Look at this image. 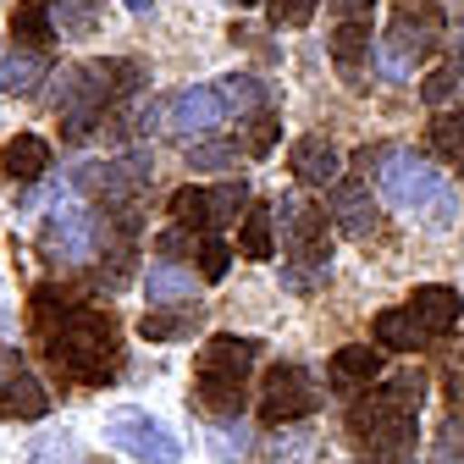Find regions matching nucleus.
Listing matches in <instances>:
<instances>
[{"label":"nucleus","instance_id":"20","mask_svg":"<svg viewBox=\"0 0 464 464\" xmlns=\"http://www.w3.org/2000/svg\"><path fill=\"white\" fill-rule=\"evenodd\" d=\"M44 410H50V392H44V382L39 376H17L6 392H0V415H12V420H44Z\"/></svg>","mask_w":464,"mask_h":464},{"label":"nucleus","instance_id":"39","mask_svg":"<svg viewBox=\"0 0 464 464\" xmlns=\"http://www.w3.org/2000/svg\"><path fill=\"white\" fill-rule=\"evenodd\" d=\"M17 376H23V354H17V348H6V343H0V392H6Z\"/></svg>","mask_w":464,"mask_h":464},{"label":"nucleus","instance_id":"35","mask_svg":"<svg viewBox=\"0 0 464 464\" xmlns=\"http://www.w3.org/2000/svg\"><path fill=\"white\" fill-rule=\"evenodd\" d=\"M431 464H464V420L453 415L448 426H442V437H437V453H431Z\"/></svg>","mask_w":464,"mask_h":464},{"label":"nucleus","instance_id":"26","mask_svg":"<svg viewBox=\"0 0 464 464\" xmlns=\"http://www.w3.org/2000/svg\"><path fill=\"white\" fill-rule=\"evenodd\" d=\"M166 210H171V221H178L183 232H210V227H216V221H210V188H194V183L171 194Z\"/></svg>","mask_w":464,"mask_h":464},{"label":"nucleus","instance_id":"7","mask_svg":"<svg viewBox=\"0 0 464 464\" xmlns=\"http://www.w3.org/2000/svg\"><path fill=\"white\" fill-rule=\"evenodd\" d=\"M376 183H382V199L387 205H398V210H431V199L442 194V178L431 171V160L426 155H415V150H392L387 160H382V171H376Z\"/></svg>","mask_w":464,"mask_h":464},{"label":"nucleus","instance_id":"13","mask_svg":"<svg viewBox=\"0 0 464 464\" xmlns=\"http://www.w3.org/2000/svg\"><path fill=\"white\" fill-rule=\"evenodd\" d=\"M287 166H294V178L310 183V188H326V183L343 178V155H337V144H326V139H315V133L287 150Z\"/></svg>","mask_w":464,"mask_h":464},{"label":"nucleus","instance_id":"22","mask_svg":"<svg viewBox=\"0 0 464 464\" xmlns=\"http://www.w3.org/2000/svg\"><path fill=\"white\" fill-rule=\"evenodd\" d=\"M216 94H221V105H227V116H266V83L260 78H249V72H232V78H221L216 83Z\"/></svg>","mask_w":464,"mask_h":464},{"label":"nucleus","instance_id":"18","mask_svg":"<svg viewBox=\"0 0 464 464\" xmlns=\"http://www.w3.org/2000/svg\"><path fill=\"white\" fill-rule=\"evenodd\" d=\"M44 78H50L44 50H12V55H0V89H6V94H34Z\"/></svg>","mask_w":464,"mask_h":464},{"label":"nucleus","instance_id":"44","mask_svg":"<svg viewBox=\"0 0 464 464\" xmlns=\"http://www.w3.org/2000/svg\"><path fill=\"white\" fill-rule=\"evenodd\" d=\"M238 6H255V0H238Z\"/></svg>","mask_w":464,"mask_h":464},{"label":"nucleus","instance_id":"17","mask_svg":"<svg viewBox=\"0 0 464 464\" xmlns=\"http://www.w3.org/2000/svg\"><path fill=\"white\" fill-rule=\"evenodd\" d=\"M0 166H6V178L12 183H39L44 171H50V144L39 133H17L6 144V155H0Z\"/></svg>","mask_w":464,"mask_h":464},{"label":"nucleus","instance_id":"25","mask_svg":"<svg viewBox=\"0 0 464 464\" xmlns=\"http://www.w3.org/2000/svg\"><path fill=\"white\" fill-rule=\"evenodd\" d=\"M271 221H276L271 210H249L244 216V227H238V255L244 260H271L276 255V227Z\"/></svg>","mask_w":464,"mask_h":464},{"label":"nucleus","instance_id":"42","mask_svg":"<svg viewBox=\"0 0 464 464\" xmlns=\"http://www.w3.org/2000/svg\"><path fill=\"white\" fill-rule=\"evenodd\" d=\"M376 6V0H337V12H343V23H365V12Z\"/></svg>","mask_w":464,"mask_h":464},{"label":"nucleus","instance_id":"8","mask_svg":"<svg viewBox=\"0 0 464 464\" xmlns=\"http://www.w3.org/2000/svg\"><path fill=\"white\" fill-rule=\"evenodd\" d=\"M315 410H321V382L304 365H276L266 376V387H260V415L271 426H294V420H304Z\"/></svg>","mask_w":464,"mask_h":464},{"label":"nucleus","instance_id":"11","mask_svg":"<svg viewBox=\"0 0 464 464\" xmlns=\"http://www.w3.org/2000/svg\"><path fill=\"white\" fill-rule=\"evenodd\" d=\"M227 122V105L216 89H183V94H171V111H166V133H178V139H205Z\"/></svg>","mask_w":464,"mask_h":464},{"label":"nucleus","instance_id":"14","mask_svg":"<svg viewBox=\"0 0 464 464\" xmlns=\"http://www.w3.org/2000/svg\"><path fill=\"white\" fill-rule=\"evenodd\" d=\"M332 221L348 232V238H371V232L382 227L371 188H365V183H337V188H332Z\"/></svg>","mask_w":464,"mask_h":464},{"label":"nucleus","instance_id":"10","mask_svg":"<svg viewBox=\"0 0 464 464\" xmlns=\"http://www.w3.org/2000/svg\"><path fill=\"white\" fill-rule=\"evenodd\" d=\"M94 199L105 205H128L144 183H150V155H122V160H100V166H83L78 178Z\"/></svg>","mask_w":464,"mask_h":464},{"label":"nucleus","instance_id":"2","mask_svg":"<svg viewBox=\"0 0 464 464\" xmlns=\"http://www.w3.org/2000/svg\"><path fill=\"white\" fill-rule=\"evenodd\" d=\"M426 382L415 371L392 376L387 387H376L371 398H360L348 410V437H360V448H371L382 464H403L415 448V415H420Z\"/></svg>","mask_w":464,"mask_h":464},{"label":"nucleus","instance_id":"31","mask_svg":"<svg viewBox=\"0 0 464 464\" xmlns=\"http://www.w3.org/2000/svg\"><path fill=\"white\" fill-rule=\"evenodd\" d=\"M227 266H232V249L216 238V232H205V238H199V282H221Z\"/></svg>","mask_w":464,"mask_h":464},{"label":"nucleus","instance_id":"5","mask_svg":"<svg viewBox=\"0 0 464 464\" xmlns=\"http://www.w3.org/2000/svg\"><path fill=\"white\" fill-rule=\"evenodd\" d=\"M105 442L122 448L139 464H178L183 459V437H171V426L144 415V410H111L105 415Z\"/></svg>","mask_w":464,"mask_h":464},{"label":"nucleus","instance_id":"40","mask_svg":"<svg viewBox=\"0 0 464 464\" xmlns=\"http://www.w3.org/2000/svg\"><path fill=\"white\" fill-rule=\"evenodd\" d=\"M453 205H459V199H453V188H442V194L431 199V210H426V221H431V227H448V221H453Z\"/></svg>","mask_w":464,"mask_h":464},{"label":"nucleus","instance_id":"23","mask_svg":"<svg viewBox=\"0 0 464 464\" xmlns=\"http://www.w3.org/2000/svg\"><path fill=\"white\" fill-rule=\"evenodd\" d=\"M266 464H321V437L282 426L276 437H266Z\"/></svg>","mask_w":464,"mask_h":464},{"label":"nucleus","instance_id":"45","mask_svg":"<svg viewBox=\"0 0 464 464\" xmlns=\"http://www.w3.org/2000/svg\"><path fill=\"white\" fill-rule=\"evenodd\" d=\"M459 171H464V166H459Z\"/></svg>","mask_w":464,"mask_h":464},{"label":"nucleus","instance_id":"27","mask_svg":"<svg viewBox=\"0 0 464 464\" xmlns=\"http://www.w3.org/2000/svg\"><path fill=\"white\" fill-rule=\"evenodd\" d=\"M431 144H437V155H448V160L464 166V105L431 116Z\"/></svg>","mask_w":464,"mask_h":464},{"label":"nucleus","instance_id":"28","mask_svg":"<svg viewBox=\"0 0 464 464\" xmlns=\"http://www.w3.org/2000/svg\"><path fill=\"white\" fill-rule=\"evenodd\" d=\"M249 426L244 420H216L210 426V448H216V459H227V464H238V459H249Z\"/></svg>","mask_w":464,"mask_h":464},{"label":"nucleus","instance_id":"30","mask_svg":"<svg viewBox=\"0 0 464 464\" xmlns=\"http://www.w3.org/2000/svg\"><path fill=\"white\" fill-rule=\"evenodd\" d=\"M244 210H249V188H244V183H221V188H210V221H216V227L238 221Z\"/></svg>","mask_w":464,"mask_h":464},{"label":"nucleus","instance_id":"19","mask_svg":"<svg viewBox=\"0 0 464 464\" xmlns=\"http://www.w3.org/2000/svg\"><path fill=\"white\" fill-rule=\"evenodd\" d=\"M371 332H376V348H392V354H410V348L426 343V326L410 315V304H403V310H382Z\"/></svg>","mask_w":464,"mask_h":464},{"label":"nucleus","instance_id":"15","mask_svg":"<svg viewBox=\"0 0 464 464\" xmlns=\"http://www.w3.org/2000/svg\"><path fill=\"white\" fill-rule=\"evenodd\" d=\"M194 271H183V266H171V260H160V266H150V276H144V294H150V310H183L188 299H194Z\"/></svg>","mask_w":464,"mask_h":464},{"label":"nucleus","instance_id":"29","mask_svg":"<svg viewBox=\"0 0 464 464\" xmlns=\"http://www.w3.org/2000/svg\"><path fill=\"white\" fill-rule=\"evenodd\" d=\"M332 55L343 67H354L360 55H371V28L365 23H337V34H332Z\"/></svg>","mask_w":464,"mask_h":464},{"label":"nucleus","instance_id":"32","mask_svg":"<svg viewBox=\"0 0 464 464\" xmlns=\"http://www.w3.org/2000/svg\"><path fill=\"white\" fill-rule=\"evenodd\" d=\"M459 83H464V72H459V67H437V72L420 83V94H426V105H448V100L459 94Z\"/></svg>","mask_w":464,"mask_h":464},{"label":"nucleus","instance_id":"33","mask_svg":"<svg viewBox=\"0 0 464 464\" xmlns=\"http://www.w3.org/2000/svg\"><path fill=\"white\" fill-rule=\"evenodd\" d=\"M238 160V144H194L188 150V166L194 171H221V166H232Z\"/></svg>","mask_w":464,"mask_h":464},{"label":"nucleus","instance_id":"21","mask_svg":"<svg viewBox=\"0 0 464 464\" xmlns=\"http://www.w3.org/2000/svg\"><path fill=\"white\" fill-rule=\"evenodd\" d=\"M194 326H199V304L150 310V315L139 321V337H144V343H183V337H194Z\"/></svg>","mask_w":464,"mask_h":464},{"label":"nucleus","instance_id":"4","mask_svg":"<svg viewBox=\"0 0 464 464\" xmlns=\"http://www.w3.org/2000/svg\"><path fill=\"white\" fill-rule=\"evenodd\" d=\"M437 34H442V17L426 6V0H410L398 17H392V28L376 39V62H382V72L387 78H410L426 55L437 50Z\"/></svg>","mask_w":464,"mask_h":464},{"label":"nucleus","instance_id":"38","mask_svg":"<svg viewBox=\"0 0 464 464\" xmlns=\"http://www.w3.org/2000/svg\"><path fill=\"white\" fill-rule=\"evenodd\" d=\"M271 144H276V116L266 111V116H255V133H249V150H255V155H266Z\"/></svg>","mask_w":464,"mask_h":464},{"label":"nucleus","instance_id":"3","mask_svg":"<svg viewBox=\"0 0 464 464\" xmlns=\"http://www.w3.org/2000/svg\"><path fill=\"white\" fill-rule=\"evenodd\" d=\"M260 360V343L238 337V332H216L199 348V365H194V398L199 410L216 420H238L244 415V398H249V371Z\"/></svg>","mask_w":464,"mask_h":464},{"label":"nucleus","instance_id":"1","mask_svg":"<svg viewBox=\"0 0 464 464\" xmlns=\"http://www.w3.org/2000/svg\"><path fill=\"white\" fill-rule=\"evenodd\" d=\"M34 332L50 348V365L83 382V387H105L116 371H122V337H116V321L94 304H78L62 287H34Z\"/></svg>","mask_w":464,"mask_h":464},{"label":"nucleus","instance_id":"16","mask_svg":"<svg viewBox=\"0 0 464 464\" xmlns=\"http://www.w3.org/2000/svg\"><path fill=\"white\" fill-rule=\"evenodd\" d=\"M382 376V348H365V343H348L332 354V387H371Z\"/></svg>","mask_w":464,"mask_h":464},{"label":"nucleus","instance_id":"6","mask_svg":"<svg viewBox=\"0 0 464 464\" xmlns=\"http://www.w3.org/2000/svg\"><path fill=\"white\" fill-rule=\"evenodd\" d=\"M39 244H44V255H50L55 266H83V260L105 244V227H100L89 210L67 205V194H55V216H44Z\"/></svg>","mask_w":464,"mask_h":464},{"label":"nucleus","instance_id":"43","mask_svg":"<svg viewBox=\"0 0 464 464\" xmlns=\"http://www.w3.org/2000/svg\"><path fill=\"white\" fill-rule=\"evenodd\" d=\"M12 326H17V310H12V304H6V299H0V337H6V332H12Z\"/></svg>","mask_w":464,"mask_h":464},{"label":"nucleus","instance_id":"37","mask_svg":"<svg viewBox=\"0 0 464 464\" xmlns=\"http://www.w3.org/2000/svg\"><path fill=\"white\" fill-rule=\"evenodd\" d=\"M94 17H100V0H62V28L89 34V28H94Z\"/></svg>","mask_w":464,"mask_h":464},{"label":"nucleus","instance_id":"34","mask_svg":"<svg viewBox=\"0 0 464 464\" xmlns=\"http://www.w3.org/2000/svg\"><path fill=\"white\" fill-rule=\"evenodd\" d=\"M271 6V23L276 28H304L315 17V0H266Z\"/></svg>","mask_w":464,"mask_h":464},{"label":"nucleus","instance_id":"36","mask_svg":"<svg viewBox=\"0 0 464 464\" xmlns=\"http://www.w3.org/2000/svg\"><path fill=\"white\" fill-rule=\"evenodd\" d=\"M28 464H78V448H72V437H39Z\"/></svg>","mask_w":464,"mask_h":464},{"label":"nucleus","instance_id":"41","mask_svg":"<svg viewBox=\"0 0 464 464\" xmlns=\"http://www.w3.org/2000/svg\"><path fill=\"white\" fill-rule=\"evenodd\" d=\"M155 249H160V255H183V249H188V232H183V227L160 232V238H155Z\"/></svg>","mask_w":464,"mask_h":464},{"label":"nucleus","instance_id":"24","mask_svg":"<svg viewBox=\"0 0 464 464\" xmlns=\"http://www.w3.org/2000/svg\"><path fill=\"white\" fill-rule=\"evenodd\" d=\"M12 28L28 50H44L55 39V12H50V0H17V12H12Z\"/></svg>","mask_w":464,"mask_h":464},{"label":"nucleus","instance_id":"9","mask_svg":"<svg viewBox=\"0 0 464 464\" xmlns=\"http://www.w3.org/2000/svg\"><path fill=\"white\" fill-rule=\"evenodd\" d=\"M276 221H282V244H287V260H326V266H332L326 216H321V210H310L299 194H282V205H276Z\"/></svg>","mask_w":464,"mask_h":464},{"label":"nucleus","instance_id":"12","mask_svg":"<svg viewBox=\"0 0 464 464\" xmlns=\"http://www.w3.org/2000/svg\"><path fill=\"white\" fill-rule=\"evenodd\" d=\"M410 315L426 326V337H442V332L459 326L464 299L453 294V287H442V282H426V287H415V294H410Z\"/></svg>","mask_w":464,"mask_h":464}]
</instances>
